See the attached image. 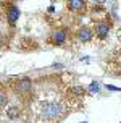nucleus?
<instances>
[{"instance_id":"obj_1","label":"nucleus","mask_w":121,"mask_h":123,"mask_svg":"<svg viewBox=\"0 0 121 123\" xmlns=\"http://www.w3.org/2000/svg\"><path fill=\"white\" fill-rule=\"evenodd\" d=\"M65 115V105L57 100H45L39 107V120L44 123H57Z\"/></svg>"},{"instance_id":"obj_2","label":"nucleus","mask_w":121,"mask_h":123,"mask_svg":"<svg viewBox=\"0 0 121 123\" xmlns=\"http://www.w3.org/2000/svg\"><path fill=\"white\" fill-rule=\"evenodd\" d=\"M68 41H69V29L68 28H63V26L52 29V32H50V36L47 39V42L50 45H57V47L66 45Z\"/></svg>"},{"instance_id":"obj_3","label":"nucleus","mask_w":121,"mask_h":123,"mask_svg":"<svg viewBox=\"0 0 121 123\" xmlns=\"http://www.w3.org/2000/svg\"><path fill=\"white\" fill-rule=\"evenodd\" d=\"M32 87H34V83L31 78H19L16 80L15 83V92H16V96L23 99V100H29L32 97Z\"/></svg>"},{"instance_id":"obj_4","label":"nucleus","mask_w":121,"mask_h":123,"mask_svg":"<svg viewBox=\"0 0 121 123\" xmlns=\"http://www.w3.org/2000/svg\"><path fill=\"white\" fill-rule=\"evenodd\" d=\"M110 29H111V21H110L108 18L107 19H95V21H94L92 31H94V36H95L97 39L105 41L110 34Z\"/></svg>"},{"instance_id":"obj_5","label":"nucleus","mask_w":121,"mask_h":123,"mask_svg":"<svg viewBox=\"0 0 121 123\" xmlns=\"http://www.w3.org/2000/svg\"><path fill=\"white\" fill-rule=\"evenodd\" d=\"M3 10H5L6 21H8V23L13 26V25H15V23L19 19V15H21L18 5H15L13 2H5V3H3Z\"/></svg>"},{"instance_id":"obj_6","label":"nucleus","mask_w":121,"mask_h":123,"mask_svg":"<svg viewBox=\"0 0 121 123\" xmlns=\"http://www.w3.org/2000/svg\"><path fill=\"white\" fill-rule=\"evenodd\" d=\"M94 37H95L94 36V31L89 26H79L76 29V41L81 44H89Z\"/></svg>"},{"instance_id":"obj_7","label":"nucleus","mask_w":121,"mask_h":123,"mask_svg":"<svg viewBox=\"0 0 121 123\" xmlns=\"http://www.w3.org/2000/svg\"><path fill=\"white\" fill-rule=\"evenodd\" d=\"M66 8L73 13H82L87 8V2H84V0H69V2H66Z\"/></svg>"},{"instance_id":"obj_8","label":"nucleus","mask_w":121,"mask_h":123,"mask_svg":"<svg viewBox=\"0 0 121 123\" xmlns=\"http://www.w3.org/2000/svg\"><path fill=\"white\" fill-rule=\"evenodd\" d=\"M21 113H23V109H21L19 105H10L5 110V115L10 118V120H18V118L21 117Z\"/></svg>"},{"instance_id":"obj_9","label":"nucleus","mask_w":121,"mask_h":123,"mask_svg":"<svg viewBox=\"0 0 121 123\" xmlns=\"http://www.w3.org/2000/svg\"><path fill=\"white\" fill-rule=\"evenodd\" d=\"M71 92L74 94V96L81 97V96H84V94H86V87L84 86H79V84H78V86H73L71 87Z\"/></svg>"},{"instance_id":"obj_10","label":"nucleus","mask_w":121,"mask_h":123,"mask_svg":"<svg viewBox=\"0 0 121 123\" xmlns=\"http://www.w3.org/2000/svg\"><path fill=\"white\" fill-rule=\"evenodd\" d=\"M6 104H8V96H6V92L0 91V110H2Z\"/></svg>"},{"instance_id":"obj_11","label":"nucleus","mask_w":121,"mask_h":123,"mask_svg":"<svg viewBox=\"0 0 121 123\" xmlns=\"http://www.w3.org/2000/svg\"><path fill=\"white\" fill-rule=\"evenodd\" d=\"M98 89H100L98 83H97V81H92V83H91V91L92 92H98Z\"/></svg>"},{"instance_id":"obj_12","label":"nucleus","mask_w":121,"mask_h":123,"mask_svg":"<svg viewBox=\"0 0 121 123\" xmlns=\"http://www.w3.org/2000/svg\"><path fill=\"white\" fill-rule=\"evenodd\" d=\"M5 45H6V37L3 36L2 32H0V49H3Z\"/></svg>"},{"instance_id":"obj_13","label":"nucleus","mask_w":121,"mask_h":123,"mask_svg":"<svg viewBox=\"0 0 121 123\" xmlns=\"http://www.w3.org/2000/svg\"><path fill=\"white\" fill-rule=\"evenodd\" d=\"M107 89H110V91H121V87H115V86H110V84H107Z\"/></svg>"},{"instance_id":"obj_14","label":"nucleus","mask_w":121,"mask_h":123,"mask_svg":"<svg viewBox=\"0 0 121 123\" xmlns=\"http://www.w3.org/2000/svg\"><path fill=\"white\" fill-rule=\"evenodd\" d=\"M82 123H86V122H82Z\"/></svg>"}]
</instances>
